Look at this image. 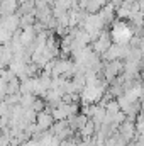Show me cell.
I'll list each match as a JSON object with an SVG mask.
<instances>
[{
    "label": "cell",
    "instance_id": "cell-1",
    "mask_svg": "<svg viewBox=\"0 0 144 146\" xmlns=\"http://www.w3.org/2000/svg\"><path fill=\"white\" fill-rule=\"evenodd\" d=\"M108 34L112 39V44H129L131 37L134 36V31L129 22L115 19L108 29Z\"/></svg>",
    "mask_w": 144,
    "mask_h": 146
},
{
    "label": "cell",
    "instance_id": "cell-2",
    "mask_svg": "<svg viewBox=\"0 0 144 146\" xmlns=\"http://www.w3.org/2000/svg\"><path fill=\"white\" fill-rule=\"evenodd\" d=\"M110 46H112V39H110V34H108L107 29H104L98 36L92 41V44H90L92 51H93L95 54H98V56H102Z\"/></svg>",
    "mask_w": 144,
    "mask_h": 146
},
{
    "label": "cell",
    "instance_id": "cell-3",
    "mask_svg": "<svg viewBox=\"0 0 144 146\" xmlns=\"http://www.w3.org/2000/svg\"><path fill=\"white\" fill-rule=\"evenodd\" d=\"M53 115H51V110L49 107H46L44 110L37 112L36 114V126L41 129V131H48L51 126H53Z\"/></svg>",
    "mask_w": 144,
    "mask_h": 146
},
{
    "label": "cell",
    "instance_id": "cell-4",
    "mask_svg": "<svg viewBox=\"0 0 144 146\" xmlns=\"http://www.w3.org/2000/svg\"><path fill=\"white\" fill-rule=\"evenodd\" d=\"M0 27L5 29V31H9L10 34L17 33V31H19V15H17V14H12V15H5V17H2V24H0Z\"/></svg>",
    "mask_w": 144,
    "mask_h": 146
},
{
    "label": "cell",
    "instance_id": "cell-5",
    "mask_svg": "<svg viewBox=\"0 0 144 146\" xmlns=\"http://www.w3.org/2000/svg\"><path fill=\"white\" fill-rule=\"evenodd\" d=\"M17 9H19L17 0H2V3H0V17L12 15V14L17 12Z\"/></svg>",
    "mask_w": 144,
    "mask_h": 146
},
{
    "label": "cell",
    "instance_id": "cell-6",
    "mask_svg": "<svg viewBox=\"0 0 144 146\" xmlns=\"http://www.w3.org/2000/svg\"><path fill=\"white\" fill-rule=\"evenodd\" d=\"M31 109L34 110V112H41V110H44L46 109V102L42 100V99H39V97H36V100L32 102V106H31Z\"/></svg>",
    "mask_w": 144,
    "mask_h": 146
},
{
    "label": "cell",
    "instance_id": "cell-7",
    "mask_svg": "<svg viewBox=\"0 0 144 146\" xmlns=\"http://www.w3.org/2000/svg\"><path fill=\"white\" fill-rule=\"evenodd\" d=\"M122 2H124V0H107V3L108 5H112L114 9H119V7L122 5Z\"/></svg>",
    "mask_w": 144,
    "mask_h": 146
},
{
    "label": "cell",
    "instance_id": "cell-8",
    "mask_svg": "<svg viewBox=\"0 0 144 146\" xmlns=\"http://www.w3.org/2000/svg\"><path fill=\"white\" fill-rule=\"evenodd\" d=\"M95 2H97V3H98V5H100V9H102V7H105V5H107V0H95Z\"/></svg>",
    "mask_w": 144,
    "mask_h": 146
},
{
    "label": "cell",
    "instance_id": "cell-9",
    "mask_svg": "<svg viewBox=\"0 0 144 146\" xmlns=\"http://www.w3.org/2000/svg\"><path fill=\"white\" fill-rule=\"evenodd\" d=\"M0 134H2V133H0Z\"/></svg>",
    "mask_w": 144,
    "mask_h": 146
}]
</instances>
